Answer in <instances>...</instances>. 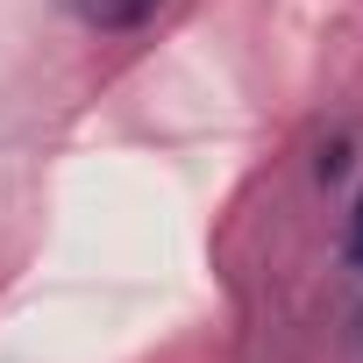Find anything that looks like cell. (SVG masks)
I'll use <instances>...</instances> for the list:
<instances>
[{"instance_id": "cell-1", "label": "cell", "mask_w": 363, "mask_h": 363, "mask_svg": "<svg viewBox=\"0 0 363 363\" xmlns=\"http://www.w3.org/2000/svg\"><path fill=\"white\" fill-rule=\"evenodd\" d=\"M65 8H72V22L114 36V29H143V22L157 15V0H65Z\"/></svg>"}, {"instance_id": "cell-2", "label": "cell", "mask_w": 363, "mask_h": 363, "mask_svg": "<svg viewBox=\"0 0 363 363\" xmlns=\"http://www.w3.org/2000/svg\"><path fill=\"white\" fill-rule=\"evenodd\" d=\"M342 171H349V143H328V150H320V178H328V186H335Z\"/></svg>"}, {"instance_id": "cell-3", "label": "cell", "mask_w": 363, "mask_h": 363, "mask_svg": "<svg viewBox=\"0 0 363 363\" xmlns=\"http://www.w3.org/2000/svg\"><path fill=\"white\" fill-rule=\"evenodd\" d=\"M349 264L363 271V193H356V207H349Z\"/></svg>"}]
</instances>
